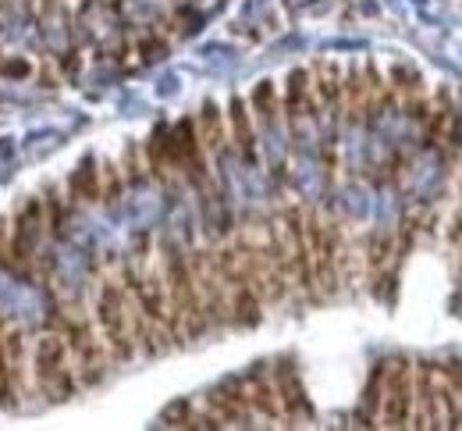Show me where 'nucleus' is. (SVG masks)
<instances>
[{"mask_svg": "<svg viewBox=\"0 0 462 431\" xmlns=\"http://www.w3.org/2000/svg\"><path fill=\"white\" fill-rule=\"evenodd\" d=\"M313 71H317V89H320L324 104L338 108V104H342V68H338V64L317 61Z\"/></svg>", "mask_w": 462, "mask_h": 431, "instance_id": "a211bd4d", "label": "nucleus"}, {"mask_svg": "<svg viewBox=\"0 0 462 431\" xmlns=\"http://www.w3.org/2000/svg\"><path fill=\"white\" fill-rule=\"evenodd\" d=\"M405 111H409V118L412 122H427V115H430V97H427V86L423 89H412V93H405Z\"/></svg>", "mask_w": 462, "mask_h": 431, "instance_id": "5701e85b", "label": "nucleus"}, {"mask_svg": "<svg viewBox=\"0 0 462 431\" xmlns=\"http://www.w3.org/2000/svg\"><path fill=\"white\" fill-rule=\"evenodd\" d=\"M68 189L79 200H100V172L93 168V157H82V164L68 179Z\"/></svg>", "mask_w": 462, "mask_h": 431, "instance_id": "dca6fc26", "label": "nucleus"}, {"mask_svg": "<svg viewBox=\"0 0 462 431\" xmlns=\"http://www.w3.org/2000/svg\"><path fill=\"white\" fill-rule=\"evenodd\" d=\"M274 389H278L282 414H285L289 425L313 417V407H310V399H306V389H302V381H299V370L291 364V357L278 361V368H274Z\"/></svg>", "mask_w": 462, "mask_h": 431, "instance_id": "9b49d317", "label": "nucleus"}, {"mask_svg": "<svg viewBox=\"0 0 462 431\" xmlns=\"http://www.w3.org/2000/svg\"><path fill=\"white\" fill-rule=\"evenodd\" d=\"M409 428H441V399H438V364L412 361V421Z\"/></svg>", "mask_w": 462, "mask_h": 431, "instance_id": "1a4fd4ad", "label": "nucleus"}, {"mask_svg": "<svg viewBox=\"0 0 462 431\" xmlns=\"http://www.w3.org/2000/svg\"><path fill=\"white\" fill-rule=\"evenodd\" d=\"M64 342H68V353L75 357V368H79V381L82 385H100L107 364L111 361V350L104 339H97V332L89 328V321H68L64 324Z\"/></svg>", "mask_w": 462, "mask_h": 431, "instance_id": "39448f33", "label": "nucleus"}, {"mask_svg": "<svg viewBox=\"0 0 462 431\" xmlns=\"http://www.w3.org/2000/svg\"><path fill=\"white\" fill-rule=\"evenodd\" d=\"M253 108H256V115H260L263 122L274 118L278 108H274V82H271V79H263V82L253 89Z\"/></svg>", "mask_w": 462, "mask_h": 431, "instance_id": "4be33fe9", "label": "nucleus"}, {"mask_svg": "<svg viewBox=\"0 0 462 431\" xmlns=\"http://www.w3.org/2000/svg\"><path fill=\"white\" fill-rule=\"evenodd\" d=\"M306 218V243L313 257V278L320 282V289L328 296L338 293V243H342V225L338 221H320L317 211L302 214Z\"/></svg>", "mask_w": 462, "mask_h": 431, "instance_id": "7ed1b4c3", "label": "nucleus"}, {"mask_svg": "<svg viewBox=\"0 0 462 431\" xmlns=\"http://www.w3.org/2000/svg\"><path fill=\"white\" fill-rule=\"evenodd\" d=\"M282 236H285V249H289V264H291V282L313 296L317 289V278H313V257H310V243H306V218L302 211L289 203L282 211Z\"/></svg>", "mask_w": 462, "mask_h": 431, "instance_id": "6e6552de", "label": "nucleus"}, {"mask_svg": "<svg viewBox=\"0 0 462 431\" xmlns=\"http://www.w3.org/2000/svg\"><path fill=\"white\" fill-rule=\"evenodd\" d=\"M231 128H235V143H238L242 157H245V161H253V157H256V143H253L249 111H245V100H242V97H235V100H231Z\"/></svg>", "mask_w": 462, "mask_h": 431, "instance_id": "f3484780", "label": "nucleus"}, {"mask_svg": "<svg viewBox=\"0 0 462 431\" xmlns=\"http://www.w3.org/2000/svg\"><path fill=\"white\" fill-rule=\"evenodd\" d=\"M189 267H192V278H196V289H199V304H203V314H207V324L210 328H225L231 321L228 286H225V278L217 271L214 253L196 249L189 257Z\"/></svg>", "mask_w": 462, "mask_h": 431, "instance_id": "423d86ee", "label": "nucleus"}, {"mask_svg": "<svg viewBox=\"0 0 462 431\" xmlns=\"http://www.w3.org/2000/svg\"><path fill=\"white\" fill-rule=\"evenodd\" d=\"M452 122V93L441 86L438 93H434V108H430V115H427V146H438V139H441V132H445V125Z\"/></svg>", "mask_w": 462, "mask_h": 431, "instance_id": "2eb2a0df", "label": "nucleus"}, {"mask_svg": "<svg viewBox=\"0 0 462 431\" xmlns=\"http://www.w3.org/2000/svg\"><path fill=\"white\" fill-rule=\"evenodd\" d=\"M18 399H14V378H11V361L0 346V410H14Z\"/></svg>", "mask_w": 462, "mask_h": 431, "instance_id": "412c9836", "label": "nucleus"}, {"mask_svg": "<svg viewBox=\"0 0 462 431\" xmlns=\"http://www.w3.org/2000/svg\"><path fill=\"white\" fill-rule=\"evenodd\" d=\"M392 82L405 89V93H412V89H423V79H420V71H412V68H402V64H395L392 68Z\"/></svg>", "mask_w": 462, "mask_h": 431, "instance_id": "393cba45", "label": "nucleus"}, {"mask_svg": "<svg viewBox=\"0 0 462 431\" xmlns=\"http://www.w3.org/2000/svg\"><path fill=\"white\" fill-rule=\"evenodd\" d=\"M228 307H231V324L238 328H256L263 321V300L253 289V282H238L228 289Z\"/></svg>", "mask_w": 462, "mask_h": 431, "instance_id": "f8f14e48", "label": "nucleus"}, {"mask_svg": "<svg viewBox=\"0 0 462 431\" xmlns=\"http://www.w3.org/2000/svg\"><path fill=\"white\" fill-rule=\"evenodd\" d=\"M245 389H249L253 414H260L263 421H285V414H282V399H278V389H274V381H271L263 370H253V374L245 378Z\"/></svg>", "mask_w": 462, "mask_h": 431, "instance_id": "ddd939ff", "label": "nucleus"}, {"mask_svg": "<svg viewBox=\"0 0 462 431\" xmlns=\"http://www.w3.org/2000/svg\"><path fill=\"white\" fill-rule=\"evenodd\" d=\"M97 324H100V335L111 350V361L115 364H128L135 361V342H132V332H128V296L121 289V282L107 278L100 286V296H97Z\"/></svg>", "mask_w": 462, "mask_h": 431, "instance_id": "f03ea898", "label": "nucleus"}, {"mask_svg": "<svg viewBox=\"0 0 462 431\" xmlns=\"http://www.w3.org/2000/svg\"><path fill=\"white\" fill-rule=\"evenodd\" d=\"M104 168H107V172H104V175H107V189H104L100 196H104L107 203H115L117 196H121V175H117L115 164H104Z\"/></svg>", "mask_w": 462, "mask_h": 431, "instance_id": "bb28decb", "label": "nucleus"}, {"mask_svg": "<svg viewBox=\"0 0 462 431\" xmlns=\"http://www.w3.org/2000/svg\"><path fill=\"white\" fill-rule=\"evenodd\" d=\"M285 111H289V118H299V115H317V111H313V100H310V71H306V68H295V71L289 75Z\"/></svg>", "mask_w": 462, "mask_h": 431, "instance_id": "4468645a", "label": "nucleus"}, {"mask_svg": "<svg viewBox=\"0 0 462 431\" xmlns=\"http://www.w3.org/2000/svg\"><path fill=\"white\" fill-rule=\"evenodd\" d=\"M384 370H388V361H381V364L374 368L370 381H366V389H363L366 417H377V414H381V399H384Z\"/></svg>", "mask_w": 462, "mask_h": 431, "instance_id": "aec40b11", "label": "nucleus"}, {"mask_svg": "<svg viewBox=\"0 0 462 431\" xmlns=\"http://www.w3.org/2000/svg\"><path fill=\"white\" fill-rule=\"evenodd\" d=\"M164 282H168V310H171V332L174 339L181 342L185 339H199L203 332H210L207 324V314L199 304V289H196V278H192V267H189V257L178 247H164Z\"/></svg>", "mask_w": 462, "mask_h": 431, "instance_id": "f257e3e1", "label": "nucleus"}, {"mask_svg": "<svg viewBox=\"0 0 462 431\" xmlns=\"http://www.w3.org/2000/svg\"><path fill=\"white\" fill-rule=\"evenodd\" d=\"M381 421H384V428H409V421H412V361L409 357L388 361Z\"/></svg>", "mask_w": 462, "mask_h": 431, "instance_id": "0eeeda50", "label": "nucleus"}, {"mask_svg": "<svg viewBox=\"0 0 462 431\" xmlns=\"http://www.w3.org/2000/svg\"><path fill=\"white\" fill-rule=\"evenodd\" d=\"M125 172H128V183H132V185L146 183L143 164H139V150H135V143H128V146H125Z\"/></svg>", "mask_w": 462, "mask_h": 431, "instance_id": "a878e982", "label": "nucleus"}, {"mask_svg": "<svg viewBox=\"0 0 462 431\" xmlns=\"http://www.w3.org/2000/svg\"><path fill=\"white\" fill-rule=\"evenodd\" d=\"M207 407L225 421V428L235 425V428H253V403H249V389L242 378H228L221 381L210 396H207Z\"/></svg>", "mask_w": 462, "mask_h": 431, "instance_id": "9d476101", "label": "nucleus"}, {"mask_svg": "<svg viewBox=\"0 0 462 431\" xmlns=\"http://www.w3.org/2000/svg\"><path fill=\"white\" fill-rule=\"evenodd\" d=\"M189 417H192V407H189L185 399H178V403H171V407L164 410L161 421H164L168 428H189Z\"/></svg>", "mask_w": 462, "mask_h": 431, "instance_id": "b1692460", "label": "nucleus"}, {"mask_svg": "<svg viewBox=\"0 0 462 431\" xmlns=\"http://www.w3.org/2000/svg\"><path fill=\"white\" fill-rule=\"evenodd\" d=\"M0 71H4V75H25V71H29V64H25V61H7V64H0Z\"/></svg>", "mask_w": 462, "mask_h": 431, "instance_id": "cd10ccee", "label": "nucleus"}, {"mask_svg": "<svg viewBox=\"0 0 462 431\" xmlns=\"http://www.w3.org/2000/svg\"><path fill=\"white\" fill-rule=\"evenodd\" d=\"M36 381L51 399H71L79 392V378L68 368V342L64 335H40L36 353H32Z\"/></svg>", "mask_w": 462, "mask_h": 431, "instance_id": "20e7f679", "label": "nucleus"}, {"mask_svg": "<svg viewBox=\"0 0 462 431\" xmlns=\"http://www.w3.org/2000/svg\"><path fill=\"white\" fill-rule=\"evenodd\" d=\"M199 128H203V143H207L210 150H221V143H225V122H221V108H217L214 100L203 104Z\"/></svg>", "mask_w": 462, "mask_h": 431, "instance_id": "6ab92c4d", "label": "nucleus"}]
</instances>
